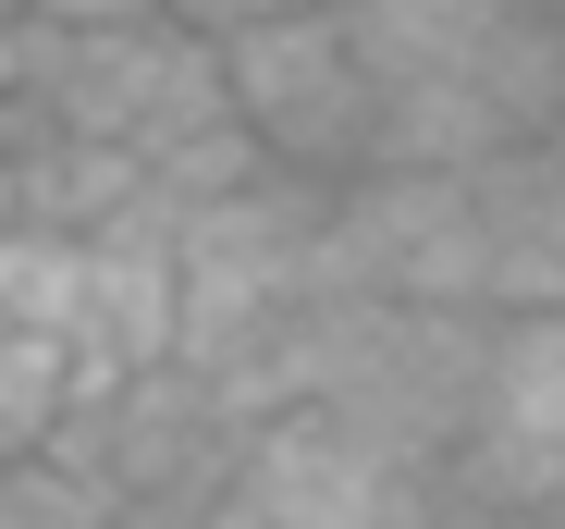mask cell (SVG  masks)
<instances>
[{
  "label": "cell",
  "instance_id": "3",
  "mask_svg": "<svg viewBox=\"0 0 565 529\" xmlns=\"http://www.w3.org/2000/svg\"><path fill=\"white\" fill-rule=\"evenodd\" d=\"M492 148H516V124L467 74H406V86H382V112H369V160L356 172H467Z\"/></svg>",
  "mask_w": 565,
  "mask_h": 529
},
{
  "label": "cell",
  "instance_id": "4",
  "mask_svg": "<svg viewBox=\"0 0 565 529\" xmlns=\"http://www.w3.org/2000/svg\"><path fill=\"white\" fill-rule=\"evenodd\" d=\"M516 0H332L344 50L369 62V86H406V74H480L492 25Z\"/></svg>",
  "mask_w": 565,
  "mask_h": 529
},
{
  "label": "cell",
  "instance_id": "8",
  "mask_svg": "<svg viewBox=\"0 0 565 529\" xmlns=\"http://www.w3.org/2000/svg\"><path fill=\"white\" fill-rule=\"evenodd\" d=\"M0 13H25V0H0Z\"/></svg>",
  "mask_w": 565,
  "mask_h": 529
},
{
  "label": "cell",
  "instance_id": "5",
  "mask_svg": "<svg viewBox=\"0 0 565 529\" xmlns=\"http://www.w3.org/2000/svg\"><path fill=\"white\" fill-rule=\"evenodd\" d=\"M62 394H74V358L50 332L0 320V456H38V431L62 419Z\"/></svg>",
  "mask_w": 565,
  "mask_h": 529
},
{
  "label": "cell",
  "instance_id": "7",
  "mask_svg": "<svg viewBox=\"0 0 565 529\" xmlns=\"http://www.w3.org/2000/svg\"><path fill=\"white\" fill-rule=\"evenodd\" d=\"M38 25H148L160 0H25Z\"/></svg>",
  "mask_w": 565,
  "mask_h": 529
},
{
  "label": "cell",
  "instance_id": "2",
  "mask_svg": "<svg viewBox=\"0 0 565 529\" xmlns=\"http://www.w3.org/2000/svg\"><path fill=\"white\" fill-rule=\"evenodd\" d=\"M234 493L270 529H443L455 517L443 468H406L382 444H356L332 406H270L234 444Z\"/></svg>",
  "mask_w": 565,
  "mask_h": 529
},
{
  "label": "cell",
  "instance_id": "6",
  "mask_svg": "<svg viewBox=\"0 0 565 529\" xmlns=\"http://www.w3.org/2000/svg\"><path fill=\"white\" fill-rule=\"evenodd\" d=\"M172 25H198V38H234V25H270V13H332V0H160Z\"/></svg>",
  "mask_w": 565,
  "mask_h": 529
},
{
  "label": "cell",
  "instance_id": "1",
  "mask_svg": "<svg viewBox=\"0 0 565 529\" xmlns=\"http://www.w3.org/2000/svg\"><path fill=\"white\" fill-rule=\"evenodd\" d=\"M222 62V112L258 136L270 172H308V186H344V172L369 160V112H382V86H369V62L344 50L332 13H270V25H234L210 38Z\"/></svg>",
  "mask_w": 565,
  "mask_h": 529
}]
</instances>
